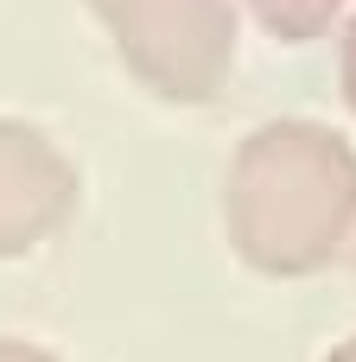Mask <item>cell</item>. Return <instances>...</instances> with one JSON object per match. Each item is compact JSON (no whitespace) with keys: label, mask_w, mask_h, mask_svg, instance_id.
I'll return each mask as SVG.
<instances>
[{"label":"cell","mask_w":356,"mask_h":362,"mask_svg":"<svg viewBox=\"0 0 356 362\" xmlns=\"http://www.w3.org/2000/svg\"><path fill=\"white\" fill-rule=\"evenodd\" d=\"M0 362H57V356L38 350V344H25V337H0Z\"/></svg>","instance_id":"cell-6"},{"label":"cell","mask_w":356,"mask_h":362,"mask_svg":"<svg viewBox=\"0 0 356 362\" xmlns=\"http://www.w3.org/2000/svg\"><path fill=\"white\" fill-rule=\"evenodd\" d=\"M70 204H76L70 159L32 121L0 115V261H19L38 242H51Z\"/></svg>","instance_id":"cell-3"},{"label":"cell","mask_w":356,"mask_h":362,"mask_svg":"<svg viewBox=\"0 0 356 362\" xmlns=\"http://www.w3.org/2000/svg\"><path fill=\"white\" fill-rule=\"evenodd\" d=\"M325 362H356V337H350V344H338V350H331Z\"/></svg>","instance_id":"cell-7"},{"label":"cell","mask_w":356,"mask_h":362,"mask_svg":"<svg viewBox=\"0 0 356 362\" xmlns=\"http://www.w3.org/2000/svg\"><path fill=\"white\" fill-rule=\"evenodd\" d=\"M338 76H344V102H350V115H356V13H350V25H344V57H338Z\"/></svg>","instance_id":"cell-5"},{"label":"cell","mask_w":356,"mask_h":362,"mask_svg":"<svg viewBox=\"0 0 356 362\" xmlns=\"http://www.w3.org/2000/svg\"><path fill=\"white\" fill-rule=\"evenodd\" d=\"M96 25L115 38L121 64L166 102H217L236 64L229 0H89Z\"/></svg>","instance_id":"cell-2"},{"label":"cell","mask_w":356,"mask_h":362,"mask_svg":"<svg viewBox=\"0 0 356 362\" xmlns=\"http://www.w3.org/2000/svg\"><path fill=\"white\" fill-rule=\"evenodd\" d=\"M223 223L242 267L268 280L325 274L356 242V146L325 121L255 127L229 159Z\"/></svg>","instance_id":"cell-1"},{"label":"cell","mask_w":356,"mask_h":362,"mask_svg":"<svg viewBox=\"0 0 356 362\" xmlns=\"http://www.w3.org/2000/svg\"><path fill=\"white\" fill-rule=\"evenodd\" d=\"M350 0H248V13L280 38V45H306V38H325L331 19L344 13Z\"/></svg>","instance_id":"cell-4"}]
</instances>
